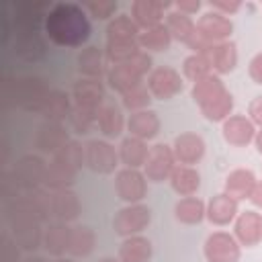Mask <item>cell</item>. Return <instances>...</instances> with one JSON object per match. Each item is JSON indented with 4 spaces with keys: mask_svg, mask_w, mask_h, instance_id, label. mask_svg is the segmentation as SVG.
<instances>
[{
    "mask_svg": "<svg viewBox=\"0 0 262 262\" xmlns=\"http://www.w3.org/2000/svg\"><path fill=\"white\" fill-rule=\"evenodd\" d=\"M43 31L53 45L78 49L90 39L92 25H90L88 12L84 10L82 4L57 2L49 8Z\"/></svg>",
    "mask_w": 262,
    "mask_h": 262,
    "instance_id": "obj_1",
    "label": "cell"
},
{
    "mask_svg": "<svg viewBox=\"0 0 262 262\" xmlns=\"http://www.w3.org/2000/svg\"><path fill=\"white\" fill-rule=\"evenodd\" d=\"M192 100L201 108L203 117L213 123H223L227 117H231L233 111V96L225 88L223 80L217 74H209L192 84Z\"/></svg>",
    "mask_w": 262,
    "mask_h": 262,
    "instance_id": "obj_2",
    "label": "cell"
},
{
    "mask_svg": "<svg viewBox=\"0 0 262 262\" xmlns=\"http://www.w3.org/2000/svg\"><path fill=\"white\" fill-rule=\"evenodd\" d=\"M49 92V84L39 76L6 78L2 84V102L6 106H18L27 113L39 115Z\"/></svg>",
    "mask_w": 262,
    "mask_h": 262,
    "instance_id": "obj_3",
    "label": "cell"
},
{
    "mask_svg": "<svg viewBox=\"0 0 262 262\" xmlns=\"http://www.w3.org/2000/svg\"><path fill=\"white\" fill-rule=\"evenodd\" d=\"M151 57L145 51H139L137 55H133L131 59L123 61V63H113L108 66L106 72V82L113 90H117L119 94H123L125 90H129L131 86L145 82V78L151 72Z\"/></svg>",
    "mask_w": 262,
    "mask_h": 262,
    "instance_id": "obj_4",
    "label": "cell"
},
{
    "mask_svg": "<svg viewBox=\"0 0 262 262\" xmlns=\"http://www.w3.org/2000/svg\"><path fill=\"white\" fill-rule=\"evenodd\" d=\"M151 221V209L143 203L125 205L121 207L113 217V229L121 237L139 235Z\"/></svg>",
    "mask_w": 262,
    "mask_h": 262,
    "instance_id": "obj_5",
    "label": "cell"
},
{
    "mask_svg": "<svg viewBox=\"0 0 262 262\" xmlns=\"http://www.w3.org/2000/svg\"><path fill=\"white\" fill-rule=\"evenodd\" d=\"M51 6L45 0H18L12 6L14 31H41Z\"/></svg>",
    "mask_w": 262,
    "mask_h": 262,
    "instance_id": "obj_6",
    "label": "cell"
},
{
    "mask_svg": "<svg viewBox=\"0 0 262 262\" xmlns=\"http://www.w3.org/2000/svg\"><path fill=\"white\" fill-rule=\"evenodd\" d=\"M86 168L94 174H113L119 166V149L106 139H90L84 143Z\"/></svg>",
    "mask_w": 262,
    "mask_h": 262,
    "instance_id": "obj_7",
    "label": "cell"
},
{
    "mask_svg": "<svg viewBox=\"0 0 262 262\" xmlns=\"http://www.w3.org/2000/svg\"><path fill=\"white\" fill-rule=\"evenodd\" d=\"M115 192L125 205L143 203L147 194V178L143 170L135 168H121L115 174Z\"/></svg>",
    "mask_w": 262,
    "mask_h": 262,
    "instance_id": "obj_8",
    "label": "cell"
},
{
    "mask_svg": "<svg viewBox=\"0 0 262 262\" xmlns=\"http://www.w3.org/2000/svg\"><path fill=\"white\" fill-rule=\"evenodd\" d=\"M145 84H147L151 96L158 100H170L176 94H180L184 88V80H182L180 72L174 70L172 66L154 68L149 72V76L145 78Z\"/></svg>",
    "mask_w": 262,
    "mask_h": 262,
    "instance_id": "obj_9",
    "label": "cell"
},
{
    "mask_svg": "<svg viewBox=\"0 0 262 262\" xmlns=\"http://www.w3.org/2000/svg\"><path fill=\"white\" fill-rule=\"evenodd\" d=\"M203 254L207 262H239L242 246L233 233L213 231L203 244Z\"/></svg>",
    "mask_w": 262,
    "mask_h": 262,
    "instance_id": "obj_10",
    "label": "cell"
},
{
    "mask_svg": "<svg viewBox=\"0 0 262 262\" xmlns=\"http://www.w3.org/2000/svg\"><path fill=\"white\" fill-rule=\"evenodd\" d=\"M176 168V158L172 151V145L168 143H156L149 147L143 174L149 182H164L170 178L172 170Z\"/></svg>",
    "mask_w": 262,
    "mask_h": 262,
    "instance_id": "obj_11",
    "label": "cell"
},
{
    "mask_svg": "<svg viewBox=\"0 0 262 262\" xmlns=\"http://www.w3.org/2000/svg\"><path fill=\"white\" fill-rule=\"evenodd\" d=\"M10 170L16 176V180H18L23 190H33V188L43 186L47 162L41 156H37V154H27V156H20L12 164Z\"/></svg>",
    "mask_w": 262,
    "mask_h": 262,
    "instance_id": "obj_12",
    "label": "cell"
},
{
    "mask_svg": "<svg viewBox=\"0 0 262 262\" xmlns=\"http://www.w3.org/2000/svg\"><path fill=\"white\" fill-rule=\"evenodd\" d=\"M233 33V23L229 16L217 12V10H207L199 16L196 20V35H201L207 43L215 45V43H223L229 41Z\"/></svg>",
    "mask_w": 262,
    "mask_h": 262,
    "instance_id": "obj_13",
    "label": "cell"
},
{
    "mask_svg": "<svg viewBox=\"0 0 262 262\" xmlns=\"http://www.w3.org/2000/svg\"><path fill=\"white\" fill-rule=\"evenodd\" d=\"M72 102L90 113H98L104 106V86L94 78H78L72 86Z\"/></svg>",
    "mask_w": 262,
    "mask_h": 262,
    "instance_id": "obj_14",
    "label": "cell"
},
{
    "mask_svg": "<svg viewBox=\"0 0 262 262\" xmlns=\"http://www.w3.org/2000/svg\"><path fill=\"white\" fill-rule=\"evenodd\" d=\"M12 49L27 63H37L47 55V43L41 31H14Z\"/></svg>",
    "mask_w": 262,
    "mask_h": 262,
    "instance_id": "obj_15",
    "label": "cell"
},
{
    "mask_svg": "<svg viewBox=\"0 0 262 262\" xmlns=\"http://www.w3.org/2000/svg\"><path fill=\"white\" fill-rule=\"evenodd\" d=\"M172 151L176 158V164L182 166H194L205 156V139L194 131H184L174 137Z\"/></svg>",
    "mask_w": 262,
    "mask_h": 262,
    "instance_id": "obj_16",
    "label": "cell"
},
{
    "mask_svg": "<svg viewBox=\"0 0 262 262\" xmlns=\"http://www.w3.org/2000/svg\"><path fill=\"white\" fill-rule=\"evenodd\" d=\"M256 125L248 119V115H231L221 123V135L225 143L233 147H246L256 137Z\"/></svg>",
    "mask_w": 262,
    "mask_h": 262,
    "instance_id": "obj_17",
    "label": "cell"
},
{
    "mask_svg": "<svg viewBox=\"0 0 262 262\" xmlns=\"http://www.w3.org/2000/svg\"><path fill=\"white\" fill-rule=\"evenodd\" d=\"M172 4L160 0H135L131 4V18L139 27V31H147L162 25V20L166 18V10Z\"/></svg>",
    "mask_w": 262,
    "mask_h": 262,
    "instance_id": "obj_18",
    "label": "cell"
},
{
    "mask_svg": "<svg viewBox=\"0 0 262 262\" xmlns=\"http://www.w3.org/2000/svg\"><path fill=\"white\" fill-rule=\"evenodd\" d=\"M70 141V129L63 123L43 121L35 133V147L43 154H55Z\"/></svg>",
    "mask_w": 262,
    "mask_h": 262,
    "instance_id": "obj_19",
    "label": "cell"
},
{
    "mask_svg": "<svg viewBox=\"0 0 262 262\" xmlns=\"http://www.w3.org/2000/svg\"><path fill=\"white\" fill-rule=\"evenodd\" d=\"M76 68H78L80 78H94V80L106 78L108 61H106L104 49H100L96 45L82 47L78 57H76Z\"/></svg>",
    "mask_w": 262,
    "mask_h": 262,
    "instance_id": "obj_20",
    "label": "cell"
},
{
    "mask_svg": "<svg viewBox=\"0 0 262 262\" xmlns=\"http://www.w3.org/2000/svg\"><path fill=\"white\" fill-rule=\"evenodd\" d=\"M233 235L239 242V246L254 248L262 239V215L254 209L237 213L233 221Z\"/></svg>",
    "mask_w": 262,
    "mask_h": 262,
    "instance_id": "obj_21",
    "label": "cell"
},
{
    "mask_svg": "<svg viewBox=\"0 0 262 262\" xmlns=\"http://www.w3.org/2000/svg\"><path fill=\"white\" fill-rule=\"evenodd\" d=\"M82 213V205L78 194L72 188L51 190V221H76Z\"/></svg>",
    "mask_w": 262,
    "mask_h": 262,
    "instance_id": "obj_22",
    "label": "cell"
},
{
    "mask_svg": "<svg viewBox=\"0 0 262 262\" xmlns=\"http://www.w3.org/2000/svg\"><path fill=\"white\" fill-rule=\"evenodd\" d=\"M12 239L23 252H35L37 248H43V233H45V223L41 221H20L8 225Z\"/></svg>",
    "mask_w": 262,
    "mask_h": 262,
    "instance_id": "obj_23",
    "label": "cell"
},
{
    "mask_svg": "<svg viewBox=\"0 0 262 262\" xmlns=\"http://www.w3.org/2000/svg\"><path fill=\"white\" fill-rule=\"evenodd\" d=\"M237 209H239V201H235L227 192H219L207 203V219L217 227H225L235 221L239 213Z\"/></svg>",
    "mask_w": 262,
    "mask_h": 262,
    "instance_id": "obj_24",
    "label": "cell"
},
{
    "mask_svg": "<svg viewBox=\"0 0 262 262\" xmlns=\"http://www.w3.org/2000/svg\"><path fill=\"white\" fill-rule=\"evenodd\" d=\"M205 57H207L213 74H217V76L229 74L237 66V47H235V43L231 39L229 41H223V43H215L205 53Z\"/></svg>",
    "mask_w": 262,
    "mask_h": 262,
    "instance_id": "obj_25",
    "label": "cell"
},
{
    "mask_svg": "<svg viewBox=\"0 0 262 262\" xmlns=\"http://www.w3.org/2000/svg\"><path fill=\"white\" fill-rule=\"evenodd\" d=\"M160 127H162L160 117L151 108H145V111H139V113H131L129 119H127L129 135L137 137V139H143V141L154 139L160 133Z\"/></svg>",
    "mask_w": 262,
    "mask_h": 262,
    "instance_id": "obj_26",
    "label": "cell"
},
{
    "mask_svg": "<svg viewBox=\"0 0 262 262\" xmlns=\"http://www.w3.org/2000/svg\"><path fill=\"white\" fill-rule=\"evenodd\" d=\"M256 182H258V178L250 168H235L225 176L223 192H227L235 201H246L252 196Z\"/></svg>",
    "mask_w": 262,
    "mask_h": 262,
    "instance_id": "obj_27",
    "label": "cell"
},
{
    "mask_svg": "<svg viewBox=\"0 0 262 262\" xmlns=\"http://www.w3.org/2000/svg\"><path fill=\"white\" fill-rule=\"evenodd\" d=\"M70 233H72L70 223L47 221L45 223V233H43V248H45V252L51 254L53 258L63 256L68 252V246H70Z\"/></svg>",
    "mask_w": 262,
    "mask_h": 262,
    "instance_id": "obj_28",
    "label": "cell"
},
{
    "mask_svg": "<svg viewBox=\"0 0 262 262\" xmlns=\"http://www.w3.org/2000/svg\"><path fill=\"white\" fill-rule=\"evenodd\" d=\"M172 190L178 196H194L196 190L201 188V174L194 166H182L176 164V168L172 170L170 178H168Z\"/></svg>",
    "mask_w": 262,
    "mask_h": 262,
    "instance_id": "obj_29",
    "label": "cell"
},
{
    "mask_svg": "<svg viewBox=\"0 0 262 262\" xmlns=\"http://www.w3.org/2000/svg\"><path fill=\"white\" fill-rule=\"evenodd\" d=\"M117 149H119V160H121L123 168L141 170L145 166V160H147V154H149L147 141L129 135V137L121 139V143H119Z\"/></svg>",
    "mask_w": 262,
    "mask_h": 262,
    "instance_id": "obj_30",
    "label": "cell"
},
{
    "mask_svg": "<svg viewBox=\"0 0 262 262\" xmlns=\"http://www.w3.org/2000/svg\"><path fill=\"white\" fill-rule=\"evenodd\" d=\"M154 254V246L145 235H131L123 237L119 246V260L121 262H149Z\"/></svg>",
    "mask_w": 262,
    "mask_h": 262,
    "instance_id": "obj_31",
    "label": "cell"
},
{
    "mask_svg": "<svg viewBox=\"0 0 262 262\" xmlns=\"http://www.w3.org/2000/svg\"><path fill=\"white\" fill-rule=\"evenodd\" d=\"M74 108V102H72V96L63 90H51L49 96L45 98V104L41 108V117L45 121H55V123H63L68 121L70 113Z\"/></svg>",
    "mask_w": 262,
    "mask_h": 262,
    "instance_id": "obj_32",
    "label": "cell"
},
{
    "mask_svg": "<svg viewBox=\"0 0 262 262\" xmlns=\"http://www.w3.org/2000/svg\"><path fill=\"white\" fill-rule=\"evenodd\" d=\"M96 127L98 131L106 137V139H115L123 133V129L127 127V119L123 115V111L115 104H104L98 115H96Z\"/></svg>",
    "mask_w": 262,
    "mask_h": 262,
    "instance_id": "obj_33",
    "label": "cell"
},
{
    "mask_svg": "<svg viewBox=\"0 0 262 262\" xmlns=\"http://www.w3.org/2000/svg\"><path fill=\"white\" fill-rule=\"evenodd\" d=\"M174 217L184 225H199L207 219V203L199 196H182L174 205Z\"/></svg>",
    "mask_w": 262,
    "mask_h": 262,
    "instance_id": "obj_34",
    "label": "cell"
},
{
    "mask_svg": "<svg viewBox=\"0 0 262 262\" xmlns=\"http://www.w3.org/2000/svg\"><path fill=\"white\" fill-rule=\"evenodd\" d=\"M96 248V233L90 225H72L68 254L72 258H88Z\"/></svg>",
    "mask_w": 262,
    "mask_h": 262,
    "instance_id": "obj_35",
    "label": "cell"
},
{
    "mask_svg": "<svg viewBox=\"0 0 262 262\" xmlns=\"http://www.w3.org/2000/svg\"><path fill=\"white\" fill-rule=\"evenodd\" d=\"M78 172L72 170L70 166L57 162V160H49L47 162V170H45V180L43 186L49 190H63V188H72L74 180H76Z\"/></svg>",
    "mask_w": 262,
    "mask_h": 262,
    "instance_id": "obj_36",
    "label": "cell"
},
{
    "mask_svg": "<svg viewBox=\"0 0 262 262\" xmlns=\"http://www.w3.org/2000/svg\"><path fill=\"white\" fill-rule=\"evenodd\" d=\"M164 25L166 29L170 31L172 39L174 41H180V43H188L196 31V23L192 20V16L188 14H182L178 10H170L166 12V18H164Z\"/></svg>",
    "mask_w": 262,
    "mask_h": 262,
    "instance_id": "obj_37",
    "label": "cell"
},
{
    "mask_svg": "<svg viewBox=\"0 0 262 262\" xmlns=\"http://www.w3.org/2000/svg\"><path fill=\"white\" fill-rule=\"evenodd\" d=\"M139 27L133 23L129 14H117L106 25V43L108 41H137Z\"/></svg>",
    "mask_w": 262,
    "mask_h": 262,
    "instance_id": "obj_38",
    "label": "cell"
},
{
    "mask_svg": "<svg viewBox=\"0 0 262 262\" xmlns=\"http://www.w3.org/2000/svg\"><path fill=\"white\" fill-rule=\"evenodd\" d=\"M172 35L170 31L166 29V25H158L154 29H147V31H141L139 37H137V43L141 47V51L149 53V51H166L172 43Z\"/></svg>",
    "mask_w": 262,
    "mask_h": 262,
    "instance_id": "obj_39",
    "label": "cell"
},
{
    "mask_svg": "<svg viewBox=\"0 0 262 262\" xmlns=\"http://www.w3.org/2000/svg\"><path fill=\"white\" fill-rule=\"evenodd\" d=\"M151 92L147 88L145 82H139L135 86H131L129 90H125L121 94V102H123V108H127L129 113H139V111H145L149 108V102H151Z\"/></svg>",
    "mask_w": 262,
    "mask_h": 262,
    "instance_id": "obj_40",
    "label": "cell"
},
{
    "mask_svg": "<svg viewBox=\"0 0 262 262\" xmlns=\"http://www.w3.org/2000/svg\"><path fill=\"white\" fill-rule=\"evenodd\" d=\"M53 160L70 166L72 170L80 172L82 166H86V151H84V143H80L78 139H70L61 149H57L53 156Z\"/></svg>",
    "mask_w": 262,
    "mask_h": 262,
    "instance_id": "obj_41",
    "label": "cell"
},
{
    "mask_svg": "<svg viewBox=\"0 0 262 262\" xmlns=\"http://www.w3.org/2000/svg\"><path fill=\"white\" fill-rule=\"evenodd\" d=\"M182 74H184V78H188V80L194 84L196 80H201V78L213 74V70H211V66H209V61H207L205 55H201V53H190V55L184 57V61H182Z\"/></svg>",
    "mask_w": 262,
    "mask_h": 262,
    "instance_id": "obj_42",
    "label": "cell"
},
{
    "mask_svg": "<svg viewBox=\"0 0 262 262\" xmlns=\"http://www.w3.org/2000/svg\"><path fill=\"white\" fill-rule=\"evenodd\" d=\"M96 115L98 113H90V111H84L80 106H74L70 117H68V127L70 131L78 133V135H86L90 133V129L96 125Z\"/></svg>",
    "mask_w": 262,
    "mask_h": 262,
    "instance_id": "obj_43",
    "label": "cell"
},
{
    "mask_svg": "<svg viewBox=\"0 0 262 262\" xmlns=\"http://www.w3.org/2000/svg\"><path fill=\"white\" fill-rule=\"evenodd\" d=\"M82 6L96 20H113L115 12H117V2L115 0H88Z\"/></svg>",
    "mask_w": 262,
    "mask_h": 262,
    "instance_id": "obj_44",
    "label": "cell"
},
{
    "mask_svg": "<svg viewBox=\"0 0 262 262\" xmlns=\"http://www.w3.org/2000/svg\"><path fill=\"white\" fill-rule=\"evenodd\" d=\"M25 190L20 188V184H18L16 176L12 174V170H4L2 176H0V194H2V201L4 203L6 201H12V199H16Z\"/></svg>",
    "mask_w": 262,
    "mask_h": 262,
    "instance_id": "obj_45",
    "label": "cell"
},
{
    "mask_svg": "<svg viewBox=\"0 0 262 262\" xmlns=\"http://www.w3.org/2000/svg\"><path fill=\"white\" fill-rule=\"evenodd\" d=\"M20 248L12 239V235L4 233L0 242V262H20Z\"/></svg>",
    "mask_w": 262,
    "mask_h": 262,
    "instance_id": "obj_46",
    "label": "cell"
},
{
    "mask_svg": "<svg viewBox=\"0 0 262 262\" xmlns=\"http://www.w3.org/2000/svg\"><path fill=\"white\" fill-rule=\"evenodd\" d=\"M209 8L211 10H217V12L225 14V16H231V14H235L242 8V2L239 0H211L209 2Z\"/></svg>",
    "mask_w": 262,
    "mask_h": 262,
    "instance_id": "obj_47",
    "label": "cell"
},
{
    "mask_svg": "<svg viewBox=\"0 0 262 262\" xmlns=\"http://www.w3.org/2000/svg\"><path fill=\"white\" fill-rule=\"evenodd\" d=\"M248 119L256 127L262 129V96H256V98L250 100V104H248Z\"/></svg>",
    "mask_w": 262,
    "mask_h": 262,
    "instance_id": "obj_48",
    "label": "cell"
},
{
    "mask_svg": "<svg viewBox=\"0 0 262 262\" xmlns=\"http://www.w3.org/2000/svg\"><path fill=\"white\" fill-rule=\"evenodd\" d=\"M248 74H250V78H252L256 84H262V51L256 53V55L250 59Z\"/></svg>",
    "mask_w": 262,
    "mask_h": 262,
    "instance_id": "obj_49",
    "label": "cell"
},
{
    "mask_svg": "<svg viewBox=\"0 0 262 262\" xmlns=\"http://www.w3.org/2000/svg\"><path fill=\"white\" fill-rule=\"evenodd\" d=\"M172 6H174V10H178L182 14H188V16H192V14H196L201 10V2L199 0H178Z\"/></svg>",
    "mask_w": 262,
    "mask_h": 262,
    "instance_id": "obj_50",
    "label": "cell"
},
{
    "mask_svg": "<svg viewBox=\"0 0 262 262\" xmlns=\"http://www.w3.org/2000/svg\"><path fill=\"white\" fill-rule=\"evenodd\" d=\"M250 201H252V205H254L256 209H262V180H258V182H256V186H254V192H252Z\"/></svg>",
    "mask_w": 262,
    "mask_h": 262,
    "instance_id": "obj_51",
    "label": "cell"
},
{
    "mask_svg": "<svg viewBox=\"0 0 262 262\" xmlns=\"http://www.w3.org/2000/svg\"><path fill=\"white\" fill-rule=\"evenodd\" d=\"M254 145L258 149V154H262V129L256 131V137H254Z\"/></svg>",
    "mask_w": 262,
    "mask_h": 262,
    "instance_id": "obj_52",
    "label": "cell"
},
{
    "mask_svg": "<svg viewBox=\"0 0 262 262\" xmlns=\"http://www.w3.org/2000/svg\"><path fill=\"white\" fill-rule=\"evenodd\" d=\"M20 262H51V260H47V258H43V256H27V258H23Z\"/></svg>",
    "mask_w": 262,
    "mask_h": 262,
    "instance_id": "obj_53",
    "label": "cell"
},
{
    "mask_svg": "<svg viewBox=\"0 0 262 262\" xmlns=\"http://www.w3.org/2000/svg\"><path fill=\"white\" fill-rule=\"evenodd\" d=\"M98 262H121L119 258H115V256H104V258H100Z\"/></svg>",
    "mask_w": 262,
    "mask_h": 262,
    "instance_id": "obj_54",
    "label": "cell"
},
{
    "mask_svg": "<svg viewBox=\"0 0 262 262\" xmlns=\"http://www.w3.org/2000/svg\"><path fill=\"white\" fill-rule=\"evenodd\" d=\"M51 262H74V258H66V256H59V258H53Z\"/></svg>",
    "mask_w": 262,
    "mask_h": 262,
    "instance_id": "obj_55",
    "label": "cell"
}]
</instances>
